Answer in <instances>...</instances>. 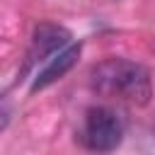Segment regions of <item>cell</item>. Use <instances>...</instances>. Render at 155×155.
Here are the masks:
<instances>
[{
  "label": "cell",
  "mask_w": 155,
  "mask_h": 155,
  "mask_svg": "<svg viewBox=\"0 0 155 155\" xmlns=\"http://www.w3.org/2000/svg\"><path fill=\"white\" fill-rule=\"evenodd\" d=\"M90 78H92V87L99 94L119 97L131 104H148L150 102V94H153L150 73L136 61L107 58L92 68Z\"/></svg>",
  "instance_id": "6da1fadb"
},
{
  "label": "cell",
  "mask_w": 155,
  "mask_h": 155,
  "mask_svg": "<svg viewBox=\"0 0 155 155\" xmlns=\"http://www.w3.org/2000/svg\"><path fill=\"white\" fill-rule=\"evenodd\" d=\"M124 138V121L111 107H90L80 128V140L94 153H111Z\"/></svg>",
  "instance_id": "7a4b0ae2"
},
{
  "label": "cell",
  "mask_w": 155,
  "mask_h": 155,
  "mask_svg": "<svg viewBox=\"0 0 155 155\" xmlns=\"http://www.w3.org/2000/svg\"><path fill=\"white\" fill-rule=\"evenodd\" d=\"M70 44V34L63 29V27H56V24H39L34 29V39H31V48L27 53V65L24 70H29L31 65L41 63V61H48L53 53H58L61 48H65Z\"/></svg>",
  "instance_id": "3957f363"
},
{
  "label": "cell",
  "mask_w": 155,
  "mask_h": 155,
  "mask_svg": "<svg viewBox=\"0 0 155 155\" xmlns=\"http://www.w3.org/2000/svg\"><path fill=\"white\" fill-rule=\"evenodd\" d=\"M80 51H82V46H80V41H78V44H68L65 48H61L58 53H53V56L46 61V65L39 70V75L34 78V82H31V92H39V90L53 85L56 80H61V78L78 63Z\"/></svg>",
  "instance_id": "277c9868"
},
{
  "label": "cell",
  "mask_w": 155,
  "mask_h": 155,
  "mask_svg": "<svg viewBox=\"0 0 155 155\" xmlns=\"http://www.w3.org/2000/svg\"><path fill=\"white\" fill-rule=\"evenodd\" d=\"M10 119H12V102H10L7 97H2V94H0V131H2V128H7Z\"/></svg>",
  "instance_id": "5b68a950"
}]
</instances>
